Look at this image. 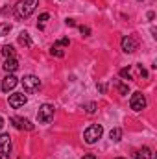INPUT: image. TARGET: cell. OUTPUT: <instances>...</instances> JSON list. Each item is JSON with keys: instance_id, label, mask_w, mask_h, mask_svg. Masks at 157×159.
Wrapping results in <instances>:
<instances>
[{"instance_id": "8fae6325", "label": "cell", "mask_w": 157, "mask_h": 159, "mask_svg": "<svg viewBox=\"0 0 157 159\" xmlns=\"http://www.w3.org/2000/svg\"><path fill=\"white\" fill-rule=\"evenodd\" d=\"M4 70L7 72V74H13L17 69H19V61L15 59V57H6V61H4Z\"/></svg>"}, {"instance_id": "52a82bcc", "label": "cell", "mask_w": 157, "mask_h": 159, "mask_svg": "<svg viewBox=\"0 0 157 159\" xmlns=\"http://www.w3.org/2000/svg\"><path fill=\"white\" fill-rule=\"evenodd\" d=\"M26 102H28V96H26L24 93H15V94H11V96H9V106H11L13 109L22 107Z\"/></svg>"}, {"instance_id": "5b68a950", "label": "cell", "mask_w": 157, "mask_h": 159, "mask_svg": "<svg viewBox=\"0 0 157 159\" xmlns=\"http://www.w3.org/2000/svg\"><path fill=\"white\" fill-rule=\"evenodd\" d=\"M37 119L41 124H48L50 120L54 119V106L52 104H43L37 111Z\"/></svg>"}, {"instance_id": "d6986e66", "label": "cell", "mask_w": 157, "mask_h": 159, "mask_svg": "<svg viewBox=\"0 0 157 159\" xmlns=\"http://www.w3.org/2000/svg\"><path fill=\"white\" fill-rule=\"evenodd\" d=\"M117 89H118V93H120L122 96H126V94L129 93V89H128V85H124V83H120V81H117Z\"/></svg>"}, {"instance_id": "8992f818", "label": "cell", "mask_w": 157, "mask_h": 159, "mask_svg": "<svg viewBox=\"0 0 157 159\" xmlns=\"http://www.w3.org/2000/svg\"><path fill=\"white\" fill-rule=\"evenodd\" d=\"M122 50L126 54H133L139 50V41L135 39L133 35H124L122 37Z\"/></svg>"}, {"instance_id": "2e32d148", "label": "cell", "mask_w": 157, "mask_h": 159, "mask_svg": "<svg viewBox=\"0 0 157 159\" xmlns=\"http://www.w3.org/2000/svg\"><path fill=\"white\" fill-rule=\"evenodd\" d=\"M120 76L126 80H133V74H131V67H124L120 69Z\"/></svg>"}, {"instance_id": "cb8c5ba5", "label": "cell", "mask_w": 157, "mask_h": 159, "mask_svg": "<svg viewBox=\"0 0 157 159\" xmlns=\"http://www.w3.org/2000/svg\"><path fill=\"white\" fill-rule=\"evenodd\" d=\"M65 24H67V26H76V22H74L72 19H67V20H65Z\"/></svg>"}, {"instance_id": "e0dca14e", "label": "cell", "mask_w": 157, "mask_h": 159, "mask_svg": "<svg viewBox=\"0 0 157 159\" xmlns=\"http://www.w3.org/2000/svg\"><path fill=\"white\" fill-rule=\"evenodd\" d=\"M50 54H52V56H56V57H63V56H65V52H63L59 46H56V44H52V48H50Z\"/></svg>"}, {"instance_id": "ac0fdd59", "label": "cell", "mask_w": 157, "mask_h": 159, "mask_svg": "<svg viewBox=\"0 0 157 159\" xmlns=\"http://www.w3.org/2000/svg\"><path fill=\"white\" fill-rule=\"evenodd\" d=\"M11 28H13V26H11L9 22H2V24H0V35H7V34L11 32Z\"/></svg>"}, {"instance_id": "6da1fadb", "label": "cell", "mask_w": 157, "mask_h": 159, "mask_svg": "<svg viewBox=\"0 0 157 159\" xmlns=\"http://www.w3.org/2000/svg\"><path fill=\"white\" fill-rule=\"evenodd\" d=\"M39 6V0H19L15 6V17L17 19H28Z\"/></svg>"}, {"instance_id": "277c9868", "label": "cell", "mask_w": 157, "mask_h": 159, "mask_svg": "<svg viewBox=\"0 0 157 159\" xmlns=\"http://www.w3.org/2000/svg\"><path fill=\"white\" fill-rule=\"evenodd\" d=\"M129 106H131V109L133 111H142L144 107H146V96L141 93V91H137V93H133L131 94V98H129Z\"/></svg>"}, {"instance_id": "4316f807", "label": "cell", "mask_w": 157, "mask_h": 159, "mask_svg": "<svg viewBox=\"0 0 157 159\" xmlns=\"http://www.w3.org/2000/svg\"><path fill=\"white\" fill-rule=\"evenodd\" d=\"M2 126H4V119L0 117V129H2Z\"/></svg>"}, {"instance_id": "603a6c76", "label": "cell", "mask_w": 157, "mask_h": 159, "mask_svg": "<svg viewBox=\"0 0 157 159\" xmlns=\"http://www.w3.org/2000/svg\"><path fill=\"white\" fill-rule=\"evenodd\" d=\"M85 111H87V113H94V111H96V104H94V102L87 104V106H85Z\"/></svg>"}, {"instance_id": "44dd1931", "label": "cell", "mask_w": 157, "mask_h": 159, "mask_svg": "<svg viewBox=\"0 0 157 159\" xmlns=\"http://www.w3.org/2000/svg\"><path fill=\"white\" fill-rule=\"evenodd\" d=\"M48 19H50V15H48V13H43V15H39V24H37V26H39V28H43V24H44Z\"/></svg>"}, {"instance_id": "3957f363", "label": "cell", "mask_w": 157, "mask_h": 159, "mask_svg": "<svg viewBox=\"0 0 157 159\" xmlns=\"http://www.w3.org/2000/svg\"><path fill=\"white\" fill-rule=\"evenodd\" d=\"M22 87H24V93L32 94V93L39 91L41 80L37 78V76H34V74H28V76H24V78H22Z\"/></svg>"}, {"instance_id": "30bf717a", "label": "cell", "mask_w": 157, "mask_h": 159, "mask_svg": "<svg viewBox=\"0 0 157 159\" xmlns=\"http://www.w3.org/2000/svg\"><path fill=\"white\" fill-rule=\"evenodd\" d=\"M17 83H19V80L15 78L13 74H7L6 78L2 80V91L4 93H9V91H13L17 87Z\"/></svg>"}, {"instance_id": "ffe728a7", "label": "cell", "mask_w": 157, "mask_h": 159, "mask_svg": "<svg viewBox=\"0 0 157 159\" xmlns=\"http://www.w3.org/2000/svg\"><path fill=\"white\" fill-rule=\"evenodd\" d=\"M79 34H81L83 37H89V35H91V28H89V26H79Z\"/></svg>"}, {"instance_id": "484cf974", "label": "cell", "mask_w": 157, "mask_h": 159, "mask_svg": "<svg viewBox=\"0 0 157 159\" xmlns=\"http://www.w3.org/2000/svg\"><path fill=\"white\" fill-rule=\"evenodd\" d=\"M83 159H96V156H92V154H85Z\"/></svg>"}, {"instance_id": "ba28073f", "label": "cell", "mask_w": 157, "mask_h": 159, "mask_svg": "<svg viewBox=\"0 0 157 159\" xmlns=\"http://www.w3.org/2000/svg\"><path fill=\"white\" fill-rule=\"evenodd\" d=\"M9 122H11L17 129H28V131H32V129H34V124H32L28 119H22V117H11Z\"/></svg>"}, {"instance_id": "83f0119b", "label": "cell", "mask_w": 157, "mask_h": 159, "mask_svg": "<svg viewBox=\"0 0 157 159\" xmlns=\"http://www.w3.org/2000/svg\"><path fill=\"white\" fill-rule=\"evenodd\" d=\"M117 159H124V157H117Z\"/></svg>"}, {"instance_id": "7402d4cb", "label": "cell", "mask_w": 157, "mask_h": 159, "mask_svg": "<svg viewBox=\"0 0 157 159\" xmlns=\"http://www.w3.org/2000/svg\"><path fill=\"white\" fill-rule=\"evenodd\" d=\"M54 44H56V46H59V48H61V46H69V39H67V37H63V39L56 41Z\"/></svg>"}, {"instance_id": "5bb4252c", "label": "cell", "mask_w": 157, "mask_h": 159, "mask_svg": "<svg viewBox=\"0 0 157 159\" xmlns=\"http://www.w3.org/2000/svg\"><path fill=\"white\" fill-rule=\"evenodd\" d=\"M109 139L115 141V143H118V141L122 139V129H120V128H113V129L109 131Z\"/></svg>"}, {"instance_id": "9a60e30c", "label": "cell", "mask_w": 157, "mask_h": 159, "mask_svg": "<svg viewBox=\"0 0 157 159\" xmlns=\"http://www.w3.org/2000/svg\"><path fill=\"white\" fill-rule=\"evenodd\" d=\"M2 54H4V57H15V48L11 44H4L2 46Z\"/></svg>"}, {"instance_id": "7c38bea8", "label": "cell", "mask_w": 157, "mask_h": 159, "mask_svg": "<svg viewBox=\"0 0 157 159\" xmlns=\"http://www.w3.org/2000/svg\"><path fill=\"white\" fill-rule=\"evenodd\" d=\"M19 44H20V46H26V48H30V46L34 44V41H32V37H30L28 32H20V34H19Z\"/></svg>"}, {"instance_id": "9c48e42d", "label": "cell", "mask_w": 157, "mask_h": 159, "mask_svg": "<svg viewBox=\"0 0 157 159\" xmlns=\"http://www.w3.org/2000/svg\"><path fill=\"white\" fill-rule=\"evenodd\" d=\"M0 154L4 157H9V154H11V139H9L7 133L0 135Z\"/></svg>"}, {"instance_id": "d4e9b609", "label": "cell", "mask_w": 157, "mask_h": 159, "mask_svg": "<svg viewBox=\"0 0 157 159\" xmlns=\"http://www.w3.org/2000/svg\"><path fill=\"white\" fill-rule=\"evenodd\" d=\"M98 91H100V93H105V91H107V87H105L104 83H100V85H98Z\"/></svg>"}, {"instance_id": "7a4b0ae2", "label": "cell", "mask_w": 157, "mask_h": 159, "mask_svg": "<svg viewBox=\"0 0 157 159\" xmlns=\"http://www.w3.org/2000/svg\"><path fill=\"white\" fill-rule=\"evenodd\" d=\"M102 135H104V128H102L100 124H92V126H89V128L83 131V139H85L87 144H94Z\"/></svg>"}, {"instance_id": "4fadbf2b", "label": "cell", "mask_w": 157, "mask_h": 159, "mask_svg": "<svg viewBox=\"0 0 157 159\" xmlns=\"http://www.w3.org/2000/svg\"><path fill=\"white\" fill-rule=\"evenodd\" d=\"M135 159H154L152 150H150L148 146H142L141 150H137V152H135Z\"/></svg>"}]
</instances>
